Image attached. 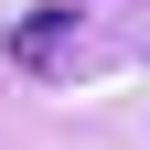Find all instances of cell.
I'll return each mask as SVG.
<instances>
[{
	"instance_id": "6da1fadb",
	"label": "cell",
	"mask_w": 150,
	"mask_h": 150,
	"mask_svg": "<svg viewBox=\"0 0 150 150\" xmlns=\"http://www.w3.org/2000/svg\"><path fill=\"white\" fill-rule=\"evenodd\" d=\"M64 54H75V11H32V22H11V64H32V75H75Z\"/></svg>"
}]
</instances>
